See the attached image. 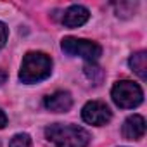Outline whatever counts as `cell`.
<instances>
[{"label": "cell", "instance_id": "obj_2", "mask_svg": "<svg viewBox=\"0 0 147 147\" xmlns=\"http://www.w3.org/2000/svg\"><path fill=\"white\" fill-rule=\"evenodd\" d=\"M52 59L43 52H28L21 62L19 80L23 83H38L50 76Z\"/></svg>", "mask_w": 147, "mask_h": 147}, {"label": "cell", "instance_id": "obj_6", "mask_svg": "<svg viewBox=\"0 0 147 147\" xmlns=\"http://www.w3.org/2000/svg\"><path fill=\"white\" fill-rule=\"evenodd\" d=\"M90 18V12L87 7L83 5H71L64 11L62 14V24L66 28H78L82 24H85Z\"/></svg>", "mask_w": 147, "mask_h": 147}, {"label": "cell", "instance_id": "obj_3", "mask_svg": "<svg viewBox=\"0 0 147 147\" xmlns=\"http://www.w3.org/2000/svg\"><path fill=\"white\" fill-rule=\"evenodd\" d=\"M111 97H113V100H114V104L118 107L133 109V107H137V106L142 104L144 92H142V88L137 83H133L130 80H121V82H118L113 87Z\"/></svg>", "mask_w": 147, "mask_h": 147}, {"label": "cell", "instance_id": "obj_9", "mask_svg": "<svg viewBox=\"0 0 147 147\" xmlns=\"http://www.w3.org/2000/svg\"><path fill=\"white\" fill-rule=\"evenodd\" d=\"M128 64H130V67L137 73L142 80L147 78V54H145V52H137V54H133V55L130 57Z\"/></svg>", "mask_w": 147, "mask_h": 147}, {"label": "cell", "instance_id": "obj_7", "mask_svg": "<svg viewBox=\"0 0 147 147\" xmlns=\"http://www.w3.org/2000/svg\"><path fill=\"white\" fill-rule=\"evenodd\" d=\"M123 137L128 140H138L144 137L145 133V119L140 114H133L128 116L123 123Z\"/></svg>", "mask_w": 147, "mask_h": 147}, {"label": "cell", "instance_id": "obj_8", "mask_svg": "<svg viewBox=\"0 0 147 147\" xmlns=\"http://www.w3.org/2000/svg\"><path fill=\"white\" fill-rule=\"evenodd\" d=\"M45 107L52 113H66L73 106V99L67 92H55L52 95H47L43 100Z\"/></svg>", "mask_w": 147, "mask_h": 147}, {"label": "cell", "instance_id": "obj_13", "mask_svg": "<svg viewBox=\"0 0 147 147\" xmlns=\"http://www.w3.org/2000/svg\"><path fill=\"white\" fill-rule=\"evenodd\" d=\"M5 80H7L5 71H2V69H0V85H2V83H5Z\"/></svg>", "mask_w": 147, "mask_h": 147}, {"label": "cell", "instance_id": "obj_4", "mask_svg": "<svg viewBox=\"0 0 147 147\" xmlns=\"http://www.w3.org/2000/svg\"><path fill=\"white\" fill-rule=\"evenodd\" d=\"M61 49L67 55H80L90 64L97 62L99 57L102 55V49L99 43L92 40H83V38H75V36H66L61 42Z\"/></svg>", "mask_w": 147, "mask_h": 147}, {"label": "cell", "instance_id": "obj_12", "mask_svg": "<svg viewBox=\"0 0 147 147\" xmlns=\"http://www.w3.org/2000/svg\"><path fill=\"white\" fill-rule=\"evenodd\" d=\"M5 125H7V116L4 111H0V128H4Z\"/></svg>", "mask_w": 147, "mask_h": 147}, {"label": "cell", "instance_id": "obj_11", "mask_svg": "<svg viewBox=\"0 0 147 147\" xmlns=\"http://www.w3.org/2000/svg\"><path fill=\"white\" fill-rule=\"evenodd\" d=\"M7 35H9L7 26H5L4 23H0V49L5 45V42H7Z\"/></svg>", "mask_w": 147, "mask_h": 147}, {"label": "cell", "instance_id": "obj_1", "mask_svg": "<svg viewBox=\"0 0 147 147\" xmlns=\"http://www.w3.org/2000/svg\"><path fill=\"white\" fill-rule=\"evenodd\" d=\"M45 137L55 147H87L90 142L88 131L76 125H49L45 128Z\"/></svg>", "mask_w": 147, "mask_h": 147}, {"label": "cell", "instance_id": "obj_5", "mask_svg": "<svg viewBox=\"0 0 147 147\" xmlns=\"http://www.w3.org/2000/svg\"><path fill=\"white\" fill-rule=\"evenodd\" d=\"M82 118L85 123L88 125H95V126H102L106 123L111 121L113 114H111V109L100 102V100H90L83 106L82 109Z\"/></svg>", "mask_w": 147, "mask_h": 147}, {"label": "cell", "instance_id": "obj_10", "mask_svg": "<svg viewBox=\"0 0 147 147\" xmlns=\"http://www.w3.org/2000/svg\"><path fill=\"white\" fill-rule=\"evenodd\" d=\"M9 147H31V137L28 133H18L11 138Z\"/></svg>", "mask_w": 147, "mask_h": 147}]
</instances>
